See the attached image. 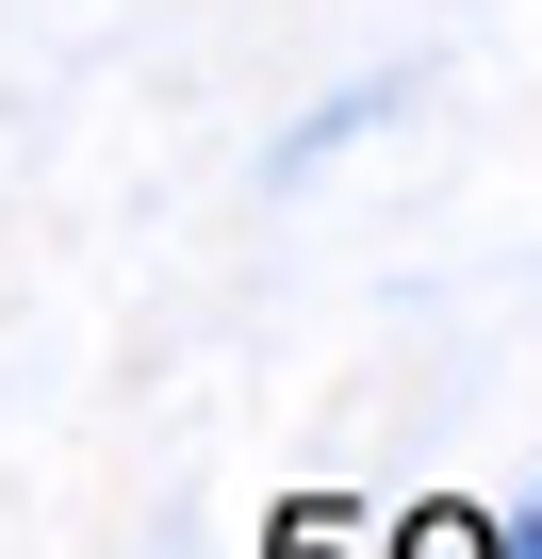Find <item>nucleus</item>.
<instances>
[{
  "mask_svg": "<svg viewBox=\"0 0 542 559\" xmlns=\"http://www.w3.org/2000/svg\"><path fill=\"white\" fill-rule=\"evenodd\" d=\"M509 559H542V526H526V543H509Z\"/></svg>",
  "mask_w": 542,
  "mask_h": 559,
  "instance_id": "nucleus-2",
  "label": "nucleus"
},
{
  "mask_svg": "<svg viewBox=\"0 0 542 559\" xmlns=\"http://www.w3.org/2000/svg\"><path fill=\"white\" fill-rule=\"evenodd\" d=\"M395 559H509V526H493V510H427Z\"/></svg>",
  "mask_w": 542,
  "mask_h": 559,
  "instance_id": "nucleus-1",
  "label": "nucleus"
}]
</instances>
